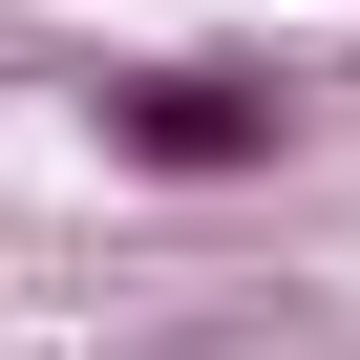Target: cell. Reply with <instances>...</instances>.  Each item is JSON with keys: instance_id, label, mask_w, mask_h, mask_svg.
<instances>
[{"instance_id": "cell-1", "label": "cell", "mask_w": 360, "mask_h": 360, "mask_svg": "<svg viewBox=\"0 0 360 360\" xmlns=\"http://www.w3.org/2000/svg\"><path fill=\"white\" fill-rule=\"evenodd\" d=\"M85 148L127 191H276L297 169V85L276 64H106L85 85Z\"/></svg>"}]
</instances>
